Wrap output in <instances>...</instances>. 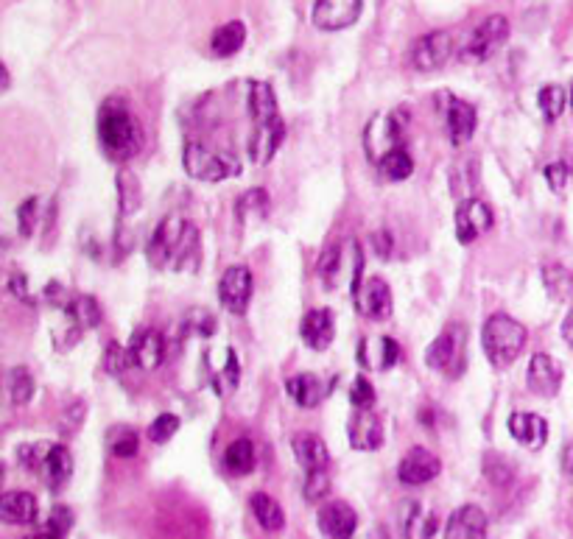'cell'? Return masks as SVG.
I'll return each mask as SVG.
<instances>
[{
  "mask_svg": "<svg viewBox=\"0 0 573 539\" xmlns=\"http://www.w3.org/2000/svg\"><path fill=\"white\" fill-rule=\"evenodd\" d=\"M98 143L112 162H129L143 149V126L121 98H107L98 109Z\"/></svg>",
  "mask_w": 573,
  "mask_h": 539,
  "instance_id": "obj_1",
  "label": "cell"
},
{
  "mask_svg": "<svg viewBox=\"0 0 573 539\" xmlns=\"http://www.w3.org/2000/svg\"><path fill=\"white\" fill-rule=\"evenodd\" d=\"M199 252V232L182 216H168L154 230L149 241V263L154 269H179V263L193 260Z\"/></svg>",
  "mask_w": 573,
  "mask_h": 539,
  "instance_id": "obj_2",
  "label": "cell"
},
{
  "mask_svg": "<svg viewBox=\"0 0 573 539\" xmlns=\"http://www.w3.org/2000/svg\"><path fill=\"white\" fill-rule=\"evenodd\" d=\"M481 344H484V355L492 366H498V369L509 366L526 347V327L506 313H495L484 322Z\"/></svg>",
  "mask_w": 573,
  "mask_h": 539,
  "instance_id": "obj_3",
  "label": "cell"
},
{
  "mask_svg": "<svg viewBox=\"0 0 573 539\" xmlns=\"http://www.w3.org/2000/svg\"><path fill=\"white\" fill-rule=\"evenodd\" d=\"M425 364L448 378H459L467 369V330L462 324H448L425 352Z\"/></svg>",
  "mask_w": 573,
  "mask_h": 539,
  "instance_id": "obj_4",
  "label": "cell"
},
{
  "mask_svg": "<svg viewBox=\"0 0 573 539\" xmlns=\"http://www.w3.org/2000/svg\"><path fill=\"white\" fill-rule=\"evenodd\" d=\"M406 121H409L406 109H395V112L375 115V118L367 123V129H364V149H367V157L375 162V165H378L389 151L403 149Z\"/></svg>",
  "mask_w": 573,
  "mask_h": 539,
  "instance_id": "obj_5",
  "label": "cell"
},
{
  "mask_svg": "<svg viewBox=\"0 0 573 539\" xmlns=\"http://www.w3.org/2000/svg\"><path fill=\"white\" fill-rule=\"evenodd\" d=\"M182 165H185L188 176L199 179V182H224V179L238 174V162L232 160V157L221 154V151L207 149V146L196 143V140H191L185 146V151H182Z\"/></svg>",
  "mask_w": 573,
  "mask_h": 539,
  "instance_id": "obj_6",
  "label": "cell"
},
{
  "mask_svg": "<svg viewBox=\"0 0 573 539\" xmlns=\"http://www.w3.org/2000/svg\"><path fill=\"white\" fill-rule=\"evenodd\" d=\"M509 37V20L504 14H492L487 20H481L476 31L470 34V40L464 45L462 59L464 62H484L492 54H498V48L504 45Z\"/></svg>",
  "mask_w": 573,
  "mask_h": 539,
  "instance_id": "obj_7",
  "label": "cell"
},
{
  "mask_svg": "<svg viewBox=\"0 0 573 539\" xmlns=\"http://www.w3.org/2000/svg\"><path fill=\"white\" fill-rule=\"evenodd\" d=\"M350 294H353L355 310L369 322H383L392 316V291L378 277H367V280L355 283Z\"/></svg>",
  "mask_w": 573,
  "mask_h": 539,
  "instance_id": "obj_8",
  "label": "cell"
},
{
  "mask_svg": "<svg viewBox=\"0 0 573 539\" xmlns=\"http://www.w3.org/2000/svg\"><path fill=\"white\" fill-rule=\"evenodd\" d=\"M453 54V37L448 31H431L411 48V65L420 73H434L439 70Z\"/></svg>",
  "mask_w": 573,
  "mask_h": 539,
  "instance_id": "obj_9",
  "label": "cell"
},
{
  "mask_svg": "<svg viewBox=\"0 0 573 539\" xmlns=\"http://www.w3.org/2000/svg\"><path fill=\"white\" fill-rule=\"evenodd\" d=\"M442 101H445V107H442V115H445V129H448V137H451L453 146H464V143H470V137L476 135V126H478V112L473 104H467L462 98H456V95L445 93L439 95Z\"/></svg>",
  "mask_w": 573,
  "mask_h": 539,
  "instance_id": "obj_10",
  "label": "cell"
},
{
  "mask_svg": "<svg viewBox=\"0 0 573 539\" xmlns=\"http://www.w3.org/2000/svg\"><path fill=\"white\" fill-rule=\"evenodd\" d=\"M364 0H314V26L322 31H342L361 17Z\"/></svg>",
  "mask_w": 573,
  "mask_h": 539,
  "instance_id": "obj_11",
  "label": "cell"
},
{
  "mask_svg": "<svg viewBox=\"0 0 573 539\" xmlns=\"http://www.w3.org/2000/svg\"><path fill=\"white\" fill-rule=\"evenodd\" d=\"M492 227V210L487 202L467 196L456 207V238L462 243H473Z\"/></svg>",
  "mask_w": 573,
  "mask_h": 539,
  "instance_id": "obj_12",
  "label": "cell"
},
{
  "mask_svg": "<svg viewBox=\"0 0 573 539\" xmlns=\"http://www.w3.org/2000/svg\"><path fill=\"white\" fill-rule=\"evenodd\" d=\"M316 526L325 539H353L355 528H358V514L344 500H328L316 514Z\"/></svg>",
  "mask_w": 573,
  "mask_h": 539,
  "instance_id": "obj_13",
  "label": "cell"
},
{
  "mask_svg": "<svg viewBox=\"0 0 573 539\" xmlns=\"http://www.w3.org/2000/svg\"><path fill=\"white\" fill-rule=\"evenodd\" d=\"M252 288H255V280H252V271L246 266H232V269L224 271L219 283V299L224 308L230 313H244L249 299H252Z\"/></svg>",
  "mask_w": 573,
  "mask_h": 539,
  "instance_id": "obj_14",
  "label": "cell"
},
{
  "mask_svg": "<svg viewBox=\"0 0 573 539\" xmlns=\"http://www.w3.org/2000/svg\"><path fill=\"white\" fill-rule=\"evenodd\" d=\"M439 470H442V464H439V459L431 450L411 447L409 453L403 456V461H400V467H397V478L406 486H423L428 481H434Z\"/></svg>",
  "mask_w": 573,
  "mask_h": 539,
  "instance_id": "obj_15",
  "label": "cell"
},
{
  "mask_svg": "<svg viewBox=\"0 0 573 539\" xmlns=\"http://www.w3.org/2000/svg\"><path fill=\"white\" fill-rule=\"evenodd\" d=\"M358 361L364 369L386 372L400 361V344L389 336H369L361 338L358 344Z\"/></svg>",
  "mask_w": 573,
  "mask_h": 539,
  "instance_id": "obj_16",
  "label": "cell"
},
{
  "mask_svg": "<svg viewBox=\"0 0 573 539\" xmlns=\"http://www.w3.org/2000/svg\"><path fill=\"white\" fill-rule=\"evenodd\" d=\"M302 341L316 352H325L333 344L336 336V319H333V310L328 308H314L302 316L300 324Z\"/></svg>",
  "mask_w": 573,
  "mask_h": 539,
  "instance_id": "obj_17",
  "label": "cell"
},
{
  "mask_svg": "<svg viewBox=\"0 0 573 539\" xmlns=\"http://www.w3.org/2000/svg\"><path fill=\"white\" fill-rule=\"evenodd\" d=\"M526 383L537 397H557L562 389V366L551 358V355H534L529 361V372H526Z\"/></svg>",
  "mask_w": 573,
  "mask_h": 539,
  "instance_id": "obj_18",
  "label": "cell"
},
{
  "mask_svg": "<svg viewBox=\"0 0 573 539\" xmlns=\"http://www.w3.org/2000/svg\"><path fill=\"white\" fill-rule=\"evenodd\" d=\"M347 436H350V447L353 450H378L383 445V422L381 417L372 411V408H364V411H355L350 425H347Z\"/></svg>",
  "mask_w": 573,
  "mask_h": 539,
  "instance_id": "obj_19",
  "label": "cell"
},
{
  "mask_svg": "<svg viewBox=\"0 0 573 539\" xmlns=\"http://www.w3.org/2000/svg\"><path fill=\"white\" fill-rule=\"evenodd\" d=\"M283 140H286V123H283V118L260 123V126H255L252 140H249V157H252V162H258V165H266V162H272L274 151L283 146Z\"/></svg>",
  "mask_w": 573,
  "mask_h": 539,
  "instance_id": "obj_20",
  "label": "cell"
},
{
  "mask_svg": "<svg viewBox=\"0 0 573 539\" xmlns=\"http://www.w3.org/2000/svg\"><path fill=\"white\" fill-rule=\"evenodd\" d=\"M487 514L478 506H459L445 526V539H487Z\"/></svg>",
  "mask_w": 573,
  "mask_h": 539,
  "instance_id": "obj_21",
  "label": "cell"
},
{
  "mask_svg": "<svg viewBox=\"0 0 573 539\" xmlns=\"http://www.w3.org/2000/svg\"><path fill=\"white\" fill-rule=\"evenodd\" d=\"M129 350H132V355H135L137 369H143V372H154L157 366L163 364L165 341L157 330H151V327H140V330H135L132 341H129Z\"/></svg>",
  "mask_w": 573,
  "mask_h": 539,
  "instance_id": "obj_22",
  "label": "cell"
},
{
  "mask_svg": "<svg viewBox=\"0 0 573 539\" xmlns=\"http://www.w3.org/2000/svg\"><path fill=\"white\" fill-rule=\"evenodd\" d=\"M45 484L51 489H62L73 475V456L65 445H48L45 456H42L40 470H37Z\"/></svg>",
  "mask_w": 573,
  "mask_h": 539,
  "instance_id": "obj_23",
  "label": "cell"
},
{
  "mask_svg": "<svg viewBox=\"0 0 573 539\" xmlns=\"http://www.w3.org/2000/svg\"><path fill=\"white\" fill-rule=\"evenodd\" d=\"M336 386V380H322L319 375H294L291 380H286L288 394L294 397V403L302 405V408H316L328 397L330 391Z\"/></svg>",
  "mask_w": 573,
  "mask_h": 539,
  "instance_id": "obj_24",
  "label": "cell"
},
{
  "mask_svg": "<svg viewBox=\"0 0 573 539\" xmlns=\"http://www.w3.org/2000/svg\"><path fill=\"white\" fill-rule=\"evenodd\" d=\"M291 447H294V456H297V461H300V467L305 472L328 470V445H325L316 433H297Z\"/></svg>",
  "mask_w": 573,
  "mask_h": 539,
  "instance_id": "obj_25",
  "label": "cell"
},
{
  "mask_svg": "<svg viewBox=\"0 0 573 539\" xmlns=\"http://www.w3.org/2000/svg\"><path fill=\"white\" fill-rule=\"evenodd\" d=\"M509 433L518 439L520 445L529 447V450H540L546 445L548 439V425L546 419L540 414H526V411H518L509 417Z\"/></svg>",
  "mask_w": 573,
  "mask_h": 539,
  "instance_id": "obj_26",
  "label": "cell"
},
{
  "mask_svg": "<svg viewBox=\"0 0 573 539\" xmlns=\"http://www.w3.org/2000/svg\"><path fill=\"white\" fill-rule=\"evenodd\" d=\"M0 520L9 526H31L37 520V498L31 492L0 495Z\"/></svg>",
  "mask_w": 573,
  "mask_h": 539,
  "instance_id": "obj_27",
  "label": "cell"
},
{
  "mask_svg": "<svg viewBox=\"0 0 573 539\" xmlns=\"http://www.w3.org/2000/svg\"><path fill=\"white\" fill-rule=\"evenodd\" d=\"M437 531V514L425 509L423 503H409L403 509V537L406 539H431Z\"/></svg>",
  "mask_w": 573,
  "mask_h": 539,
  "instance_id": "obj_28",
  "label": "cell"
},
{
  "mask_svg": "<svg viewBox=\"0 0 573 539\" xmlns=\"http://www.w3.org/2000/svg\"><path fill=\"white\" fill-rule=\"evenodd\" d=\"M249 115H252L255 126L280 118L272 84H266V81H252L249 84Z\"/></svg>",
  "mask_w": 573,
  "mask_h": 539,
  "instance_id": "obj_29",
  "label": "cell"
},
{
  "mask_svg": "<svg viewBox=\"0 0 573 539\" xmlns=\"http://www.w3.org/2000/svg\"><path fill=\"white\" fill-rule=\"evenodd\" d=\"M249 509L255 514L258 526L266 528V531H280V528L286 526V514L280 509V503L272 495H266V492H255L249 498Z\"/></svg>",
  "mask_w": 573,
  "mask_h": 539,
  "instance_id": "obj_30",
  "label": "cell"
},
{
  "mask_svg": "<svg viewBox=\"0 0 573 539\" xmlns=\"http://www.w3.org/2000/svg\"><path fill=\"white\" fill-rule=\"evenodd\" d=\"M246 42V26L241 20H230L221 28L213 31V40H210V48L216 56H235Z\"/></svg>",
  "mask_w": 573,
  "mask_h": 539,
  "instance_id": "obj_31",
  "label": "cell"
},
{
  "mask_svg": "<svg viewBox=\"0 0 573 539\" xmlns=\"http://www.w3.org/2000/svg\"><path fill=\"white\" fill-rule=\"evenodd\" d=\"M224 467L232 475H249V472L255 470V445L249 439H235L224 450Z\"/></svg>",
  "mask_w": 573,
  "mask_h": 539,
  "instance_id": "obj_32",
  "label": "cell"
},
{
  "mask_svg": "<svg viewBox=\"0 0 573 539\" xmlns=\"http://www.w3.org/2000/svg\"><path fill=\"white\" fill-rule=\"evenodd\" d=\"M543 283H546V291L551 294V299H557V302L573 299V274L560 263H548L543 269Z\"/></svg>",
  "mask_w": 573,
  "mask_h": 539,
  "instance_id": "obj_33",
  "label": "cell"
},
{
  "mask_svg": "<svg viewBox=\"0 0 573 539\" xmlns=\"http://www.w3.org/2000/svg\"><path fill=\"white\" fill-rule=\"evenodd\" d=\"M378 171H381L383 179H389V182H403V179H409L414 174V160H411V154L403 149L389 151L381 162H378Z\"/></svg>",
  "mask_w": 573,
  "mask_h": 539,
  "instance_id": "obj_34",
  "label": "cell"
},
{
  "mask_svg": "<svg viewBox=\"0 0 573 539\" xmlns=\"http://www.w3.org/2000/svg\"><path fill=\"white\" fill-rule=\"evenodd\" d=\"M68 316L76 330H93L101 324V305L93 297H76L68 305Z\"/></svg>",
  "mask_w": 573,
  "mask_h": 539,
  "instance_id": "obj_35",
  "label": "cell"
},
{
  "mask_svg": "<svg viewBox=\"0 0 573 539\" xmlns=\"http://www.w3.org/2000/svg\"><path fill=\"white\" fill-rule=\"evenodd\" d=\"M537 104H540V112L548 123H554L560 118L565 107H568V93L562 90L560 84H546L540 93H537Z\"/></svg>",
  "mask_w": 573,
  "mask_h": 539,
  "instance_id": "obj_36",
  "label": "cell"
},
{
  "mask_svg": "<svg viewBox=\"0 0 573 539\" xmlns=\"http://www.w3.org/2000/svg\"><path fill=\"white\" fill-rule=\"evenodd\" d=\"M107 445H110L112 456H118V459H132V456H137L140 442H137V433L132 431V428L118 425V428H112V431L107 433Z\"/></svg>",
  "mask_w": 573,
  "mask_h": 539,
  "instance_id": "obj_37",
  "label": "cell"
},
{
  "mask_svg": "<svg viewBox=\"0 0 573 539\" xmlns=\"http://www.w3.org/2000/svg\"><path fill=\"white\" fill-rule=\"evenodd\" d=\"M339 274H342V243H330L322 252V260H319V277H322L325 288H336Z\"/></svg>",
  "mask_w": 573,
  "mask_h": 539,
  "instance_id": "obj_38",
  "label": "cell"
},
{
  "mask_svg": "<svg viewBox=\"0 0 573 539\" xmlns=\"http://www.w3.org/2000/svg\"><path fill=\"white\" fill-rule=\"evenodd\" d=\"M135 366V355H132L129 347H121V344L112 341L107 352H104V369H107L110 375H115V378H121L123 372H129V369H135Z\"/></svg>",
  "mask_w": 573,
  "mask_h": 539,
  "instance_id": "obj_39",
  "label": "cell"
},
{
  "mask_svg": "<svg viewBox=\"0 0 573 539\" xmlns=\"http://www.w3.org/2000/svg\"><path fill=\"white\" fill-rule=\"evenodd\" d=\"M118 193H121V216H129V213H135L137 207H140V182H137L135 174H129V171H121L118 174Z\"/></svg>",
  "mask_w": 573,
  "mask_h": 539,
  "instance_id": "obj_40",
  "label": "cell"
},
{
  "mask_svg": "<svg viewBox=\"0 0 573 539\" xmlns=\"http://www.w3.org/2000/svg\"><path fill=\"white\" fill-rule=\"evenodd\" d=\"M9 394H12L14 405H26L34 397V378L26 366H17L9 372Z\"/></svg>",
  "mask_w": 573,
  "mask_h": 539,
  "instance_id": "obj_41",
  "label": "cell"
},
{
  "mask_svg": "<svg viewBox=\"0 0 573 539\" xmlns=\"http://www.w3.org/2000/svg\"><path fill=\"white\" fill-rule=\"evenodd\" d=\"M235 210H238V218H241V221L249 216H266V210H269V193L260 188L249 190V193H244V196L238 199Z\"/></svg>",
  "mask_w": 573,
  "mask_h": 539,
  "instance_id": "obj_42",
  "label": "cell"
},
{
  "mask_svg": "<svg viewBox=\"0 0 573 539\" xmlns=\"http://www.w3.org/2000/svg\"><path fill=\"white\" fill-rule=\"evenodd\" d=\"M238 380H241V366H238L235 352L227 350V364H224V369L216 372V391L219 394H230V391L238 389Z\"/></svg>",
  "mask_w": 573,
  "mask_h": 539,
  "instance_id": "obj_43",
  "label": "cell"
},
{
  "mask_svg": "<svg viewBox=\"0 0 573 539\" xmlns=\"http://www.w3.org/2000/svg\"><path fill=\"white\" fill-rule=\"evenodd\" d=\"M305 500L319 503L330 495V475L328 470L322 472H305V489H302Z\"/></svg>",
  "mask_w": 573,
  "mask_h": 539,
  "instance_id": "obj_44",
  "label": "cell"
},
{
  "mask_svg": "<svg viewBox=\"0 0 573 539\" xmlns=\"http://www.w3.org/2000/svg\"><path fill=\"white\" fill-rule=\"evenodd\" d=\"M177 431H179V417H174V414H160V417L149 425V439L154 445H165Z\"/></svg>",
  "mask_w": 573,
  "mask_h": 539,
  "instance_id": "obj_45",
  "label": "cell"
},
{
  "mask_svg": "<svg viewBox=\"0 0 573 539\" xmlns=\"http://www.w3.org/2000/svg\"><path fill=\"white\" fill-rule=\"evenodd\" d=\"M37 218H40V199L31 196V199H26V202L20 204V210H17V227H20V235H23V238L34 235Z\"/></svg>",
  "mask_w": 573,
  "mask_h": 539,
  "instance_id": "obj_46",
  "label": "cell"
},
{
  "mask_svg": "<svg viewBox=\"0 0 573 539\" xmlns=\"http://www.w3.org/2000/svg\"><path fill=\"white\" fill-rule=\"evenodd\" d=\"M350 403H353L355 411H364V408H372L375 403V389L364 375H358L353 380V389H350Z\"/></svg>",
  "mask_w": 573,
  "mask_h": 539,
  "instance_id": "obj_47",
  "label": "cell"
},
{
  "mask_svg": "<svg viewBox=\"0 0 573 539\" xmlns=\"http://www.w3.org/2000/svg\"><path fill=\"white\" fill-rule=\"evenodd\" d=\"M70 528H73V512H70L68 506H54V512L48 517V528L45 531H51L56 537L65 539Z\"/></svg>",
  "mask_w": 573,
  "mask_h": 539,
  "instance_id": "obj_48",
  "label": "cell"
},
{
  "mask_svg": "<svg viewBox=\"0 0 573 539\" xmlns=\"http://www.w3.org/2000/svg\"><path fill=\"white\" fill-rule=\"evenodd\" d=\"M568 176H571V171H568L565 162H551V165H546V182L551 190L565 188V185H568Z\"/></svg>",
  "mask_w": 573,
  "mask_h": 539,
  "instance_id": "obj_49",
  "label": "cell"
},
{
  "mask_svg": "<svg viewBox=\"0 0 573 539\" xmlns=\"http://www.w3.org/2000/svg\"><path fill=\"white\" fill-rule=\"evenodd\" d=\"M372 246H375V255L386 260V257L392 255V246H395V241H392V235H389V232H375V235H372Z\"/></svg>",
  "mask_w": 573,
  "mask_h": 539,
  "instance_id": "obj_50",
  "label": "cell"
},
{
  "mask_svg": "<svg viewBox=\"0 0 573 539\" xmlns=\"http://www.w3.org/2000/svg\"><path fill=\"white\" fill-rule=\"evenodd\" d=\"M562 470L568 472V475H573V439L562 447Z\"/></svg>",
  "mask_w": 573,
  "mask_h": 539,
  "instance_id": "obj_51",
  "label": "cell"
},
{
  "mask_svg": "<svg viewBox=\"0 0 573 539\" xmlns=\"http://www.w3.org/2000/svg\"><path fill=\"white\" fill-rule=\"evenodd\" d=\"M9 288H12L17 297H23V299L28 297V294H26V277H23V274H14L12 285H9Z\"/></svg>",
  "mask_w": 573,
  "mask_h": 539,
  "instance_id": "obj_52",
  "label": "cell"
},
{
  "mask_svg": "<svg viewBox=\"0 0 573 539\" xmlns=\"http://www.w3.org/2000/svg\"><path fill=\"white\" fill-rule=\"evenodd\" d=\"M562 338L573 347V308L568 310V316H565V322H562Z\"/></svg>",
  "mask_w": 573,
  "mask_h": 539,
  "instance_id": "obj_53",
  "label": "cell"
},
{
  "mask_svg": "<svg viewBox=\"0 0 573 539\" xmlns=\"http://www.w3.org/2000/svg\"><path fill=\"white\" fill-rule=\"evenodd\" d=\"M9 84H12V79H9V70H6V65L0 62V95L9 90Z\"/></svg>",
  "mask_w": 573,
  "mask_h": 539,
  "instance_id": "obj_54",
  "label": "cell"
},
{
  "mask_svg": "<svg viewBox=\"0 0 573 539\" xmlns=\"http://www.w3.org/2000/svg\"><path fill=\"white\" fill-rule=\"evenodd\" d=\"M23 539H62V537H56V534H51V531H40V534H31V537H23Z\"/></svg>",
  "mask_w": 573,
  "mask_h": 539,
  "instance_id": "obj_55",
  "label": "cell"
},
{
  "mask_svg": "<svg viewBox=\"0 0 573 539\" xmlns=\"http://www.w3.org/2000/svg\"><path fill=\"white\" fill-rule=\"evenodd\" d=\"M0 484H3V464H0Z\"/></svg>",
  "mask_w": 573,
  "mask_h": 539,
  "instance_id": "obj_56",
  "label": "cell"
},
{
  "mask_svg": "<svg viewBox=\"0 0 573 539\" xmlns=\"http://www.w3.org/2000/svg\"><path fill=\"white\" fill-rule=\"evenodd\" d=\"M571 107H573V81H571Z\"/></svg>",
  "mask_w": 573,
  "mask_h": 539,
  "instance_id": "obj_57",
  "label": "cell"
}]
</instances>
